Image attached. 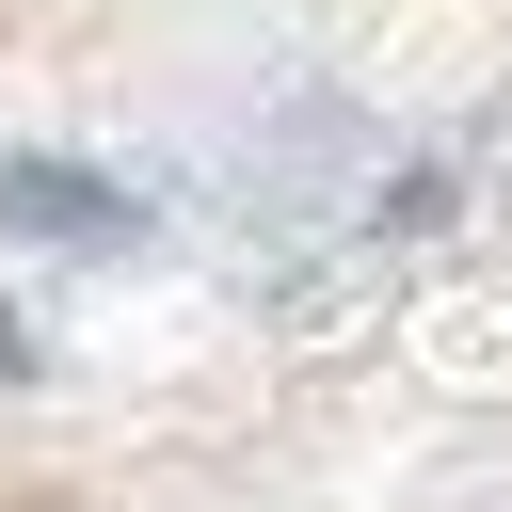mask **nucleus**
Returning a JSON list of instances; mask_svg holds the SVG:
<instances>
[{"label":"nucleus","mask_w":512,"mask_h":512,"mask_svg":"<svg viewBox=\"0 0 512 512\" xmlns=\"http://www.w3.org/2000/svg\"><path fill=\"white\" fill-rule=\"evenodd\" d=\"M0 224H16V240H96V256H128V240H144V192L96 176V160H0Z\"/></svg>","instance_id":"1"}]
</instances>
